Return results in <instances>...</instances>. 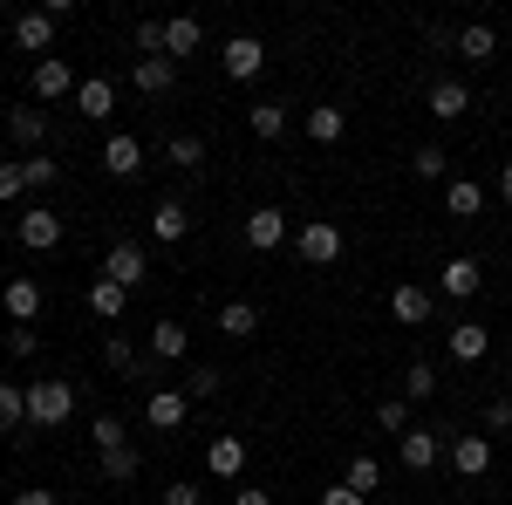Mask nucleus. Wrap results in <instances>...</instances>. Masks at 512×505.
<instances>
[{"label":"nucleus","instance_id":"19","mask_svg":"<svg viewBox=\"0 0 512 505\" xmlns=\"http://www.w3.org/2000/svg\"><path fill=\"white\" fill-rule=\"evenodd\" d=\"M185 233H192V212H185L178 198H158V212H151V239H164V246H178Z\"/></svg>","mask_w":512,"mask_h":505},{"label":"nucleus","instance_id":"4","mask_svg":"<svg viewBox=\"0 0 512 505\" xmlns=\"http://www.w3.org/2000/svg\"><path fill=\"white\" fill-rule=\"evenodd\" d=\"M478 287H485L478 260H472V253H451V260H444V273H437V294H444V301H472Z\"/></svg>","mask_w":512,"mask_h":505},{"label":"nucleus","instance_id":"30","mask_svg":"<svg viewBox=\"0 0 512 505\" xmlns=\"http://www.w3.org/2000/svg\"><path fill=\"white\" fill-rule=\"evenodd\" d=\"M96 458H103V478H110V485H130V478H137V465H144V458H137V444H117V451H96Z\"/></svg>","mask_w":512,"mask_h":505},{"label":"nucleus","instance_id":"48","mask_svg":"<svg viewBox=\"0 0 512 505\" xmlns=\"http://www.w3.org/2000/svg\"><path fill=\"white\" fill-rule=\"evenodd\" d=\"M233 505H274V492H253V485H239V492H233Z\"/></svg>","mask_w":512,"mask_h":505},{"label":"nucleus","instance_id":"35","mask_svg":"<svg viewBox=\"0 0 512 505\" xmlns=\"http://www.w3.org/2000/svg\"><path fill=\"white\" fill-rule=\"evenodd\" d=\"M403 396H410V403L437 396V369H431V362H410V369H403Z\"/></svg>","mask_w":512,"mask_h":505},{"label":"nucleus","instance_id":"45","mask_svg":"<svg viewBox=\"0 0 512 505\" xmlns=\"http://www.w3.org/2000/svg\"><path fill=\"white\" fill-rule=\"evenodd\" d=\"M164 505H205V492H198L192 478H178V485H164Z\"/></svg>","mask_w":512,"mask_h":505},{"label":"nucleus","instance_id":"46","mask_svg":"<svg viewBox=\"0 0 512 505\" xmlns=\"http://www.w3.org/2000/svg\"><path fill=\"white\" fill-rule=\"evenodd\" d=\"M28 192V171L21 164H0V198H21Z\"/></svg>","mask_w":512,"mask_h":505},{"label":"nucleus","instance_id":"6","mask_svg":"<svg viewBox=\"0 0 512 505\" xmlns=\"http://www.w3.org/2000/svg\"><path fill=\"white\" fill-rule=\"evenodd\" d=\"M246 246H253V253L287 246V212H280V205H253V212H246Z\"/></svg>","mask_w":512,"mask_h":505},{"label":"nucleus","instance_id":"26","mask_svg":"<svg viewBox=\"0 0 512 505\" xmlns=\"http://www.w3.org/2000/svg\"><path fill=\"white\" fill-rule=\"evenodd\" d=\"M185 349H192L185 321H158V328H151V355H158V362H185Z\"/></svg>","mask_w":512,"mask_h":505},{"label":"nucleus","instance_id":"2","mask_svg":"<svg viewBox=\"0 0 512 505\" xmlns=\"http://www.w3.org/2000/svg\"><path fill=\"white\" fill-rule=\"evenodd\" d=\"M294 253H301L308 267H335V260H342V226H328V219H308V226L294 233Z\"/></svg>","mask_w":512,"mask_h":505},{"label":"nucleus","instance_id":"15","mask_svg":"<svg viewBox=\"0 0 512 505\" xmlns=\"http://www.w3.org/2000/svg\"><path fill=\"white\" fill-rule=\"evenodd\" d=\"M431 308H437L431 287H410V280H403V287L390 294V314L403 321V328H424V321H431Z\"/></svg>","mask_w":512,"mask_h":505},{"label":"nucleus","instance_id":"43","mask_svg":"<svg viewBox=\"0 0 512 505\" xmlns=\"http://www.w3.org/2000/svg\"><path fill=\"white\" fill-rule=\"evenodd\" d=\"M35 349H41V335H35V328H14V335H7V355H14V362H28Z\"/></svg>","mask_w":512,"mask_h":505},{"label":"nucleus","instance_id":"3","mask_svg":"<svg viewBox=\"0 0 512 505\" xmlns=\"http://www.w3.org/2000/svg\"><path fill=\"white\" fill-rule=\"evenodd\" d=\"M144 273H151V260H144V246H137V239H117V246L103 253V280H117L123 294H137V287H144Z\"/></svg>","mask_w":512,"mask_h":505},{"label":"nucleus","instance_id":"1","mask_svg":"<svg viewBox=\"0 0 512 505\" xmlns=\"http://www.w3.org/2000/svg\"><path fill=\"white\" fill-rule=\"evenodd\" d=\"M76 417V383H28V424L35 430H62Z\"/></svg>","mask_w":512,"mask_h":505},{"label":"nucleus","instance_id":"8","mask_svg":"<svg viewBox=\"0 0 512 505\" xmlns=\"http://www.w3.org/2000/svg\"><path fill=\"white\" fill-rule=\"evenodd\" d=\"M444 458H451L458 478H485V471H492V437H451Z\"/></svg>","mask_w":512,"mask_h":505},{"label":"nucleus","instance_id":"32","mask_svg":"<svg viewBox=\"0 0 512 505\" xmlns=\"http://www.w3.org/2000/svg\"><path fill=\"white\" fill-rule=\"evenodd\" d=\"M123 301H130V294H123L117 280H103V273H96V287H89V314H103V321H117V314H123Z\"/></svg>","mask_w":512,"mask_h":505},{"label":"nucleus","instance_id":"22","mask_svg":"<svg viewBox=\"0 0 512 505\" xmlns=\"http://www.w3.org/2000/svg\"><path fill=\"white\" fill-rule=\"evenodd\" d=\"M499 55V35L485 28V21H472V28H458V62H472V69H485Z\"/></svg>","mask_w":512,"mask_h":505},{"label":"nucleus","instance_id":"10","mask_svg":"<svg viewBox=\"0 0 512 505\" xmlns=\"http://www.w3.org/2000/svg\"><path fill=\"white\" fill-rule=\"evenodd\" d=\"M396 444H403V471H431L437 458H444V430H417L410 424Z\"/></svg>","mask_w":512,"mask_h":505},{"label":"nucleus","instance_id":"33","mask_svg":"<svg viewBox=\"0 0 512 505\" xmlns=\"http://www.w3.org/2000/svg\"><path fill=\"white\" fill-rule=\"evenodd\" d=\"M246 123H253V137H280V130H287V103L267 96V103H253V110H246Z\"/></svg>","mask_w":512,"mask_h":505},{"label":"nucleus","instance_id":"37","mask_svg":"<svg viewBox=\"0 0 512 505\" xmlns=\"http://www.w3.org/2000/svg\"><path fill=\"white\" fill-rule=\"evenodd\" d=\"M342 485H349V492H362V499H369V492H376V485H383V465H376V458H349V478H342Z\"/></svg>","mask_w":512,"mask_h":505},{"label":"nucleus","instance_id":"18","mask_svg":"<svg viewBox=\"0 0 512 505\" xmlns=\"http://www.w3.org/2000/svg\"><path fill=\"white\" fill-rule=\"evenodd\" d=\"M35 96H41V103H55V96H76V69H69L62 55L35 62Z\"/></svg>","mask_w":512,"mask_h":505},{"label":"nucleus","instance_id":"27","mask_svg":"<svg viewBox=\"0 0 512 505\" xmlns=\"http://www.w3.org/2000/svg\"><path fill=\"white\" fill-rule=\"evenodd\" d=\"M198 41H205V28H198L192 14H178V21H164V55L178 62V55H192Z\"/></svg>","mask_w":512,"mask_h":505},{"label":"nucleus","instance_id":"39","mask_svg":"<svg viewBox=\"0 0 512 505\" xmlns=\"http://www.w3.org/2000/svg\"><path fill=\"white\" fill-rule=\"evenodd\" d=\"M164 157H171L178 171H192V164H205V144H198V137H171V144H164Z\"/></svg>","mask_w":512,"mask_h":505},{"label":"nucleus","instance_id":"23","mask_svg":"<svg viewBox=\"0 0 512 505\" xmlns=\"http://www.w3.org/2000/svg\"><path fill=\"white\" fill-rule=\"evenodd\" d=\"M7 137H14L21 151L35 157L41 144H48V117H41V110H7Z\"/></svg>","mask_w":512,"mask_h":505},{"label":"nucleus","instance_id":"9","mask_svg":"<svg viewBox=\"0 0 512 505\" xmlns=\"http://www.w3.org/2000/svg\"><path fill=\"white\" fill-rule=\"evenodd\" d=\"M219 69H226L233 82H253L260 69H267V48H260L253 35H233V41H226V55H219Z\"/></svg>","mask_w":512,"mask_h":505},{"label":"nucleus","instance_id":"16","mask_svg":"<svg viewBox=\"0 0 512 505\" xmlns=\"http://www.w3.org/2000/svg\"><path fill=\"white\" fill-rule=\"evenodd\" d=\"M185 410H192V396H185V389H151V403H144L151 430H178V424H185Z\"/></svg>","mask_w":512,"mask_h":505},{"label":"nucleus","instance_id":"50","mask_svg":"<svg viewBox=\"0 0 512 505\" xmlns=\"http://www.w3.org/2000/svg\"><path fill=\"white\" fill-rule=\"evenodd\" d=\"M499 198H506V205H512V157H506V164H499Z\"/></svg>","mask_w":512,"mask_h":505},{"label":"nucleus","instance_id":"34","mask_svg":"<svg viewBox=\"0 0 512 505\" xmlns=\"http://www.w3.org/2000/svg\"><path fill=\"white\" fill-rule=\"evenodd\" d=\"M410 171H417V178H431V185H451V157L437 151V144H424V151L410 157Z\"/></svg>","mask_w":512,"mask_h":505},{"label":"nucleus","instance_id":"13","mask_svg":"<svg viewBox=\"0 0 512 505\" xmlns=\"http://www.w3.org/2000/svg\"><path fill=\"white\" fill-rule=\"evenodd\" d=\"M130 82H137L144 96H171V89H178V62H171V55H144V62L130 69Z\"/></svg>","mask_w":512,"mask_h":505},{"label":"nucleus","instance_id":"14","mask_svg":"<svg viewBox=\"0 0 512 505\" xmlns=\"http://www.w3.org/2000/svg\"><path fill=\"white\" fill-rule=\"evenodd\" d=\"M117 110V82H103V76H89V82H76V117H89V123H103Z\"/></svg>","mask_w":512,"mask_h":505},{"label":"nucleus","instance_id":"38","mask_svg":"<svg viewBox=\"0 0 512 505\" xmlns=\"http://www.w3.org/2000/svg\"><path fill=\"white\" fill-rule=\"evenodd\" d=\"M21 171H28V192H41V185H55V178H62V164H55V157H48V151L21 157Z\"/></svg>","mask_w":512,"mask_h":505},{"label":"nucleus","instance_id":"31","mask_svg":"<svg viewBox=\"0 0 512 505\" xmlns=\"http://www.w3.org/2000/svg\"><path fill=\"white\" fill-rule=\"evenodd\" d=\"M28 424V389L21 383H0V437H7V430H21Z\"/></svg>","mask_w":512,"mask_h":505},{"label":"nucleus","instance_id":"49","mask_svg":"<svg viewBox=\"0 0 512 505\" xmlns=\"http://www.w3.org/2000/svg\"><path fill=\"white\" fill-rule=\"evenodd\" d=\"M14 505H55V492H14Z\"/></svg>","mask_w":512,"mask_h":505},{"label":"nucleus","instance_id":"12","mask_svg":"<svg viewBox=\"0 0 512 505\" xmlns=\"http://www.w3.org/2000/svg\"><path fill=\"white\" fill-rule=\"evenodd\" d=\"M48 41H55V14H48V7L14 14V48H28V55H41V62H48Z\"/></svg>","mask_w":512,"mask_h":505},{"label":"nucleus","instance_id":"41","mask_svg":"<svg viewBox=\"0 0 512 505\" xmlns=\"http://www.w3.org/2000/svg\"><path fill=\"white\" fill-rule=\"evenodd\" d=\"M144 55H164V21H137V62Z\"/></svg>","mask_w":512,"mask_h":505},{"label":"nucleus","instance_id":"40","mask_svg":"<svg viewBox=\"0 0 512 505\" xmlns=\"http://www.w3.org/2000/svg\"><path fill=\"white\" fill-rule=\"evenodd\" d=\"M376 424H383V430H410V396H390V403H376Z\"/></svg>","mask_w":512,"mask_h":505},{"label":"nucleus","instance_id":"24","mask_svg":"<svg viewBox=\"0 0 512 505\" xmlns=\"http://www.w3.org/2000/svg\"><path fill=\"white\" fill-rule=\"evenodd\" d=\"M205 465H212V478H239L246 471V437H212Z\"/></svg>","mask_w":512,"mask_h":505},{"label":"nucleus","instance_id":"28","mask_svg":"<svg viewBox=\"0 0 512 505\" xmlns=\"http://www.w3.org/2000/svg\"><path fill=\"white\" fill-rule=\"evenodd\" d=\"M342 130H349V117H342L335 103H315V110H308V137H315V144H342Z\"/></svg>","mask_w":512,"mask_h":505},{"label":"nucleus","instance_id":"25","mask_svg":"<svg viewBox=\"0 0 512 505\" xmlns=\"http://www.w3.org/2000/svg\"><path fill=\"white\" fill-rule=\"evenodd\" d=\"M444 205H451V219H478L485 212V185L478 178H451L444 185Z\"/></svg>","mask_w":512,"mask_h":505},{"label":"nucleus","instance_id":"36","mask_svg":"<svg viewBox=\"0 0 512 505\" xmlns=\"http://www.w3.org/2000/svg\"><path fill=\"white\" fill-rule=\"evenodd\" d=\"M89 444H96V451H117V444H130V430H123V417H110V410H103V417L89 424Z\"/></svg>","mask_w":512,"mask_h":505},{"label":"nucleus","instance_id":"44","mask_svg":"<svg viewBox=\"0 0 512 505\" xmlns=\"http://www.w3.org/2000/svg\"><path fill=\"white\" fill-rule=\"evenodd\" d=\"M485 430H512V396H492L485 403Z\"/></svg>","mask_w":512,"mask_h":505},{"label":"nucleus","instance_id":"17","mask_svg":"<svg viewBox=\"0 0 512 505\" xmlns=\"http://www.w3.org/2000/svg\"><path fill=\"white\" fill-rule=\"evenodd\" d=\"M465 110H472V89H465V82H458V76L431 82V117H437V123H458V117H465Z\"/></svg>","mask_w":512,"mask_h":505},{"label":"nucleus","instance_id":"21","mask_svg":"<svg viewBox=\"0 0 512 505\" xmlns=\"http://www.w3.org/2000/svg\"><path fill=\"white\" fill-rule=\"evenodd\" d=\"M103 171H110V178H137V171H144V144H137V137H110V144H103Z\"/></svg>","mask_w":512,"mask_h":505},{"label":"nucleus","instance_id":"5","mask_svg":"<svg viewBox=\"0 0 512 505\" xmlns=\"http://www.w3.org/2000/svg\"><path fill=\"white\" fill-rule=\"evenodd\" d=\"M0 308L14 314V328H35V321H41V280H28V273H14V280L0 287Z\"/></svg>","mask_w":512,"mask_h":505},{"label":"nucleus","instance_id":"7","mask_svg":"<svg viewBox=\"0 0 512 505\" xmlns=\"http://www.w3.org/2000/svg\"><path fill=\"white\" fill-rule=\"evenodd\" d=\"M21 246H28V253H55V246H62V212L28 205V212H21Z\"/></svg>","mask_w":512,"mask_h":505},{"label":"nucleus","instance_id":"47","mask_svg":"<svg viewBox=\"0 0 512 505\" xmlns=\"http://www.w3.org/2000/svg\"><path fill=\"white\" fill-rule=\"evenodd\" d=\"M321 505H369V499H362V492H349V485H328V492H321Z\"/></svg>","mask_w":512,"mask_h":505},{"label":"nucleus","instance_id":"29","mask_svg":"<svg viewBox=\"0 0 512 505\" xmlns=\"http://www.w3.org/2000/svg\"><path fill=\"white\" fill-rule=\"evenodd\" d=\"M253 328H260V308H253V301H226V308H219V335H233V342H246Z\"/></svg>","mask_w":512,"mask_h":505},{"label":"nucleus","instance_id":"42","mask_svg":"<svg viewBox=\"0 0 512 505\" xmlns=\"http://www.w3.org/2000/svg\"><path fill=\"white\" fill-rule=\"evenodd\" d=\"M219 383H226V376H219V369H205V362H198L192 376H185V396H219Z\"/></svg>","mask_w":512,"mask_h":505},{"label":"nucleus","instance_id":"20","mask_svg":"<svg viewBox=\"0 0 512 505\" xmlns=\"http://www.w3.org/2000/svg\"><path fill=\"white\" fill-rule=\"evenodd\" d=\"M485 349H492V335H485L478 321H458V328H451V362H458V369L485 362Z\"/></svg>","mask_w":512,"mask_h":505},{"label":"nucleus","instance_id":"11","mask_svg":"<svg viewBox=\"0 0 512 505\" xmlns=\"http://www.w3.org/2000/svg\"><path fill=\"white\" fill-rule=\"evenodd\" d=\"M103 362H110L117 376H130V383H151V376H158V355H137L123 335H110V342H103Z\"/></svg>","mask_w":512,"mask_h":505}]
</instances>
